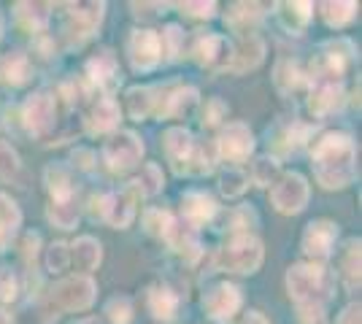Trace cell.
Listing matches in <instances>:
<instances>
[{
    "label": "cell",
    "mask_w": 362,
    "mask_h": 324,
    "mask_svg": "<svg viewBox=\"0 0 362 324\" xmlns=\"http://www.w3.org/2000/svg\"><path fill=\"white\" fill-rule=\"evenodd\" d=\"M149 308L157 319L170 322L176 316V308H179V297L170 292L168 287H154L149 292Z\"/></svg>",
    "instance_id": "26"
},
{
    "label": "cell",
    "mask_w": 362,
    "mask_h": 324,
    "mask_svg": "<svg viewBox=\"0 0 362 324\" xmlns=\"http://www.w3.org/2000/svg\"><path fill=\"white\" fill-rule=\"evenodd\" d=\"M30 78V60L22 52H8L0 57V81L11 84V87H22Z\"/></svg>",
    "instance_id": "16"
},
{
    "label": "cell",
    "mask_w": 362,
    "mask_h": 324,
    "mask_svg": "<svg viewBox=\"0 0 362 324\" xmlns=\"http://www.w3.org/2000/svg\"><path fill=\"white\" fill-rule=\"evenodd\" d=\"M195 106H197L195 90H192V87H176V90L165 97V106L160 108V114H165L170 119H181V116L192 114Z\"/></svg>",
    "instance_id": "22"
},
{
    "label": "cell",
    "mask_w": 362,
    "mask_h": 324,
    "mask_svg": "<svg viewBox=\"0 0 362 324\" xmlns=\"http://www.w3.org/2000/svg\"><path fill=\"white\" fill-rule=\"evenodd\" d=\"M241 303H243L241 289L233 287V284H219V287L209 289L206 297H203V308H206V313L219 324L230 322V319L235 316V311L241 308Z\"/></svg>",
    "instance_id": "7"
},
{
    "label": "cell",
    "mask_w": 362,
    "mask_h": 324,
    "mask_svg": "<svg viewBox=\"0 0 362 324\" xmlns=\"http://www.w3.org/2000/svg\"><path fill=\"white\" fill-rule=\"evenodd\" d=\"M354 11H357V3H322V16L330 28H344L354 19Z\"/></svg>",
    "instance_id": "31"
},
{
    "label": "cell",
    "mask_w": 362,
    "mask_h": 324,
    "mask_svg": "<svg viewBox=\"0 0 362 324\" xmlns=\"http://www.w3.org/2000/svg\"><path fill=\"white\" fill-rule=\"evenodd\" d=\"M144 224H146V230H149L151 235L168 238L170 230H173V216L168 214V211H163V208H151V211H146V216H144Z\"/></svg>",
    "instance_id": "34"
},
{
    "label": "cell",
    "mask_w": 362,
    "mask_h": 324,
    "mask_svg": "<svg viewBox=\"0 0 362 324\" xmlns=\"http://www.w3.org/2000/svg\"><path fill=\"white\" fill-rule=\"evenodd\" d=\"M257 16H259V6H255V3H238V6H233V11L227 14V19H230L233 28H241V22H255Z\"/></svg>",
    "instance_id": "41"
},
{
    "label": "cell",
    "mask_w": 362,
    "mask_h": 324,
    "mask_svg": "<svg viewBox=\"0 0 362 324\" xmlns=\"http://www.w3.org/2000/svg\"><path fill=\"white\" fill-rule=\"evenodd\" d=\"M136 189L133 184L127 186L124 192H117V195H106L103 198V219H106L111 227H127L133 222V214H136Z\"/></svg>",
    "instance_id": "14"
},
{
    "label": "cell",
    "mask_w": 362,
    "mask_h": 324,
    "mask_svg": "<svg viewBox=\"0 0 362 324\" xmlns=\"http://www.w3.org/2000/svg\"><path fill=\"white\" fill-rule=\"evenodd\" d=\"M16 297V278L8 268H0V303H11Z\"/></svg>",
    "instance_id": "42"
},
{
    "label": "cell",
    "mask_w": 362,
    "mask_h": 324,
    "mask_svg": "<svg viewBox=\"0 0 362 324\" xmlns=\"http://www.w3.org/2000/svg\"><path fill=\"white\" fill-rule=\"evenodd\" d=\"M246 186H249V176L241 173V170H227V173H222L219 189H222V195H227V198H238V195H243Z\"/></svg>",
    "instance_id": "36"
},
{
    "label": "cell",
    "mask_w": 362,
    "mask_h": 324,
    "mask_svg": "<svg viewBox=\"0 0 362 324\" xmlns=\"http://www.w3.org/2000/svg\"><path fill=\"white\" fill-rule=\"evenodd\" d=\"M241 324H268V322H265V316H262L259 311H249V313L243 316Z\"/></svg>",
    "instance_id": "48"
},
{
    "label": "cell",
    "mask_w": 362,
    "mask_h": 324,
    "mask_svg": "<svg viewBox=\"0 0 362 324\" xmlns=\"http://www.w3.org/2000/svg\"><path fill=\"white\" fill-rule=\"evenodd\" d=\"M298 311H300L303 324H325L322 303H298Z\"/></svg>",
    "instance_id": "43"
},
{
    "label": "cell",
    "mask_w": 362,
    "mask_h": 324,
    "mask_svg": "<svg viewBox=\"0 0 362 324\" xmlns=\"http://www.w3.org/2000/svg\"><path fill=\"white\" fill-rule=\"evenodd\" d=\"M16 16L28 30H38L44 28L49 19V6L46 3H19L16 6Z\"/></svg>",
    "instance_id": "30"
},
{
    "label": "cell",
    "mask_w": 362,
    "mask_h": 324,
    "mask_svg": "<svg viewBox=\"0 0 362 324\" xmlns=\"http://www.w3.org/2000/svg\"><path fill=\"white\" fill-rule=\"evenodd\" d=\"M163 57V41L154 30H136L130 38V62L138 71H149Z\"/></svg>",
    "instance_id": "11"
},
{
    "label": "cell",
    "mask_w": 362,
    "mask_h": 324,
    "mask_svg": "<svg viewBox=\"0 0 362 324\" xmlns=\"http://www.w3.org/2000/svg\"><path fill=\"white\" fill-rule=\"evenodd\" d=\"M287 289L298 303H322L330 294V276L319 265H292L287 273Z\"/></svg>",
    "instance_id": "4"
},
{
    "label": "cell",
    "mask_w": 362,
    "mask_h": 324,
    "mask_svg": "<svg viewBox=\"0 0 362 324\" xmlns=\"http://www.w3.org/2000/svg\"><path fill=\"white\" fill-rule=\"evenodd\" d=\"M233 54H235V49H233V44L227 41L225 35H200L197 38L195 57L206 68H216V71L230 68L233 65Z\"/></svg>",
    "instance_id": "9"
},
{
    "label": "cell",
    "mask_w": 362,
    "mask_h": 324,
    "mask_svg": "<svg viewBox=\"0 0 362 324\" xmlns=\"http://www.w3.org/2000/svg\"><path fill=\"white\" fill-rule=\"evenodd\" d=\"M252 149H255V136H252V130L243 122H230L222 130V136H219V155L225 157V160L241 162V160L252 155Z\"/></svg>",
    "instance_id": "8"
},
{
    "label": "cell",
    "mask_w": 362,
    "mask_h": 324,
    "mask_svg": "<svg viewBox=\"0 0 362 324\" xmlns=\"http://www.w3.org/2000/svg\"><path fill=\"white\" fill-rule=\"evenodd\" d=\"M225 114H227L225 103H222V100H211V103H209V114H206V122L216 124L219 119H222V116H225Z\"/></svg>",
    "instance_id": "45"
},
{
    "label": "cell",
    "mask_w": 362,
    "mask_h": 324,
    "mask_svg": "<svg viewBox=\"0 0 362 324\" xmlns=\"http://www.w3.org/2000/svg\"><path fill=\"white\" fill-rule=\"evenodd\" d=\"M341 270H344L349 287H360V241H349Z\"/></svg>",
    "instance_id": "32"
},
{
    "label": "cell",
    "mask_w": 362,
    "mask_h": 324,
    "mask_svg": "<svg viewBox=\"0 0 362 324\" xmlns=\"http://www.w3.org/2000/svg\"><path fill=\"white\" fill-rule=\"evenodd\" d=\"M0 324H14V319H11V313H6V311H0Z\"/></svg>",
    "instance_id": "49"
},
{
    "label": "cell",
    "mask_w": 362,
    "mask_h": 324,
    "mask_svg": "<svg viewBox=\"0 0 362 324\" xmlns=\"http://www.w3.org/2000/svg\"><path fill=\"white\" fill-rule=\"evenodd\" d=\"M151 108H154V97H151V90L146 87H133V90H127V111H130V116L133 119H146L151 114Z\"/></svg>",
    "instance_id": "29"
},
{
    "label": "cell",
    "mask_w": 362,
    "mask_h": 324,
    "mask_svg": "<svg viewBox=\"0 0 362 324\" xmlns=\"http://www.w3.org/2000/svg\"><path fill=\"white\" fill-rule=\"evenodd\" d=\"M338 324H360V303H351L338 316Z\"/></svg>",
    "instance_id": "46"
},
{
    "label": "cell",
    "mask_w": 362,
    "mask_h": 324,
    "mask_svg": "<svg viewBox=\"0 0 362 324\" xmlns=\"http://www.w3.org/2000/svg\"><path fill=\"white\" fill-rule=\"evenodd\" d=\"M95 292H98V287H95V281H92L90 276L65 278V281H60V284L49 292L46 303L41 306V319H44V322H52V319L60 316V311L90 308L92 300H95Z\"/></svg>",
    "instance_id": "2"
},
{
    "label": "cell",
    "mask_w": 362,
    "mask_h": 324,
    "mask_svg": "<svg viewBox=\"0 0 362 324\" xmlns=\"http://www.w3.org/2000/svg\"><path fill=\"white\" fill-rule=\"evenodd\" d=\"M163 149H165L168 160L173 162V170H176V173H184L187 160H189V155H192L195 143H192V136H189L187 130L170 127L165 136H163Z\"/></svg>",
    "instance_id": "15"
},
{
    "label": "cell",
    "mask_w": 362,
    "mask_h": 324,
    "mask_svg": "<svg viewBox=\"0 0 362 324\" xmlns=\"http://www.w3.org/2000/svg\"><path fill=\"white\" fill-rule=\"evenodd\" d=\"M276 176H279V162H276V160L262 157V160H257L255 162V170H252L255 184L268 186V184H273V179H276Z\"/></svg>",
    "instance_id": "38"
},
{
    "label": "cell",
    "mask_w": 362,
    "mask_h": 324,
    "mask_svg": "<svg viewBox=\"0 0 362 324\" xmlns=\"http://www.w3.org/2000/svg\"><path fill=\"white\" fill-rule=\"evenodd\" d=\"M16 170H19V155L11 149V143L0 140V176L8 179V176H14Z\"/></svg>",
    "instance_id": "40"
},
{
    "label": "cell",
    "mask_w": 362,
    "mask_h": 324,
    "mask_svg": "<svg viewBox=\"0 0 362 324\" xmlns=\"http://www.w3.org/2000/svg\"><path fill=\"white\" fill-rule=\"evenodd\" d=\"M87 71H90L92 81H98V84L106 87V90H111V87L117 84V60H114V54H111L108 49L87 62Z\"/></svg>",
    "instance_id": "24"
},
{
    "label": "cell",
    "mask_w": 362,
    "mask_h": 324,
    "mask_svg": "<svg viewBox=\"0 0 362 324\" xmlns=\"http://www.w3.org/2000/svg\"><path fill=\"white\" fill-rule=\"evenodd\" d=\"M117 122H119V106L111 97H103L92 106L90 116H87V130L90 133H106Z\"/></svg>",
    "instance_id": "19"
},
{
    "label": "cell",
    "mask_w": 362,
    "mask_h": 324,
    "mask_svg": "<svg viewBox=\"0 0 362 324\" xmlns=\"http://www.w3.org/2000/svg\"><path fill=\"white\" fill-rule=\"evenodd\" d=\"M68 263H71V248L65 244H52L49 251H46V268L52 273H60V270L68 268Z\"/></svg>",
    "instance_id": "39"
},
{
    "label": "cell",
    "mask_w": 362,
    "mask_h": 324,
    "mask_svg": "<svg viewBox=\"0 0 362 324\" xmlns=\"http://www.w3.org/2000/svg\"><path fill=\"white\" fill-rule=\"evenodd\" d=\"M311 160H314V176L325 189H341L354 179L357 149L354 140L344 133H327L322 140H317Z\"/></svg>",
    "instance_id": "1"
},
{
    "label": "cell",
    "mask_w": 362,
    "mask_h": 324,
    "mask_svg": "<svg viewBox=\"0 0 362 324\" xmlns=\"http://www.w3.org/2000/svg\"><path fill=\"white\" fill-rule=\"evenodd\" d=\"M22 119H25V127H28L30 133H35V136L46 133V130L54 124V97L49 92L33 95L30 100L25 103Z\"/></svg>",
    "instance_id": "13"
},
{
    "label": "cell",
    "mask_w": 362,
    "mask_h": 324,
    "mask_svg": "<svg viewBox=\"0 0 362 324\" xmlns=\"http://www.w3.org/2000/svg\"><path fill=\"white\" fill-rule=\"evenodd\" d=\"M78 324H95V322H92V319H87V322H78Z\"/></svg>",
    "instance_id": "50"
},
{
    "label": "cell",
    "mask_w": 362,
    "mask_h": 324,
    "mask_svg": "<svg viewBox=\"0 0 362 324\" xmlns=\"http://www.w3.org/2000/svg\"><path fill=\"white\" fill-rule=\"evenodd\" d=\"M46 179V186H49V192H52V203H68L74 200V192L76 186L71 181V173L68 168H62V165H49L44 173Z\"/></svg>",
    "instance_id": "18"
},
{
    "label": "cell",
    "mask_w": 362,
    "mask_h": 324,
    "mask_svg": "<svg viewBox=\"0 0 362 324\" xmlns=\"http://www.w3.org/2000/svg\"><path fill=\"white\" fill-rule=\"evenodd\" d=\"M165 38H168V44H170V57H176V52H179V41H181V30L173 25V28H168L165 30Z\"/></svg>",
    "instance_id": "47"
},
{
    "label": "cell",
    "mask_w": 362,
    "mask_h": 324,
    "mask_svg": "<svg viewBox=\"0 0 362 324\" xmlns=\"http://www.w3.org/2000/svg\"><path fill=\"white\" fill-rule=\"evenodd\" d=\"M214 265L219 270H227V273H255L257 268L262 265V244L257 241L255 235L241 232L225 248H219Z\"/></svg>",
    "instance_id": "3"
},
{
    "label": "cell",
    "mask_w": 362,
    "mask_h": 324,
    "mask_svg": "<svg viewBox=\"0 0 362 324\" xmlns=\"http://www.w3.org/2000/svg\"><path fill=\"white\" fill-rule=\"evenodd\" d=\"M281 11V22H284V28L289 30H303L305 25H308V19H311V3H281L279 6Z\"/></svg>",
    "instance_id": "27"
},
{
    "label": "cell",
    "mask_w": 362,
    "mask_h": 324,
    "mask_svg": "<svg viewBox=\"0 0 362 324\" xmlns=\"http://www.w3.org/2000/svg\"><path fill=\"white\" fill-rule=\"evenodd\" d=\"M106 313L108 319H111V324H127L133 319V303H130V297H124V294L111 297L106 306Z\"/></svg>",
    "instance_id": "37"
},
{
    "label": "cell",
    "mask_w": 362,
    "mask_h": 324,
    "mask_svg": "<svg viewBox=\"0 0 362 324\" xmlns=\"http://www.w3.org/2000/svg\"><path fill=\"white\" fill-rule=\"evenodd\" d=\"M133 189H136L138 195H154V192H160L163 189V170L157 168L154 162H149L146 168L141 170V179L133 181Z\"/></svg>",
    "instance_id": "33"
},
{
    "label": "cell",
    "mask_w": 362,
    "mask_h": 324,
    "mask_svg": "<svg viewBox=\"0 0 362 324\" xmlns=\"http://www.w3.org/2000/svg\"><path fill=\"white\" fill-rule=\"evenodd\" d=\"M341 97H344L341 84H335V81H322L317 90L311 92L308 108H311L314 116H325V114H330L332 108L341 106Z\"/></svg>",
    "instance_id": "17"
},
{
    "label": "cell",
    "mask_w": 362,
    "mask_h": 324,
    "mask_svg": "<svg viewBox=\"0 0 362 324\" xmlns=\"http://www.w3.org/2000/svg\"><path fill=\"white\" fill-rule=\"evenodd\" d=\"M271 200L276 205V211H281V214H298V211H303L305 203H308V184H305V179L298 176V173L281 176L273 184Z\"/></svg>",
    "instance_id": "6"
},
{
    "label": "cell",
    "mask_w": 362,
    "mask_h": 324,
    "mask_svg": "<svg viewBox=\"0 0 362 324\" xmlns=\"http://www.w3.org/2000/svg\"><path fill=\"white\" fill-rule=\"evenodd\" d=\"M19 222H22L19 208L6 195H0V251H6L8 244L14 241V232L19 227Z\"/></svg>",
    "instance_id": "25"
},
{
    "label": "cell",
    "mask_w": 362,
    "mask_h": 324,
    "mask_svg": "<svg viewBox=\"0 0 362 324\" xmlns=\"http://www.w3.org/2000/svg\"><path fill=\"white\" fill-rule=\"evenodd\" d=\"M71 248H74V251H71V260L76 263V268H78V270L90 273V270H95V268L100 265L103 248H100V244H98L95 238H78Z\"/></svg>",
    "instance_id": "23"
},
{
    "label": "cell",
    "mask_w": 362,
    "mask_h": 324,
    "mask_svg": "<svg viewBox=\"0 0 362 324\" xmlns=\"http://www.w3.org/2000/svg\"><path fill=\"white\" fill-rule=\"evenodd\" d=\"M181 8L192 16H214V11H216L214 3H184Z\"/></svg>",
    "instance_id": "44"
},
{
    "label": "cell",
    "mask_w": 362,
    "mask_h": 324,
    "mask_svg": "<svg viewBox=\"0 0 362 324\" xmlns=\"http://www.w3.org/2000/svg\"><path fill=\"white\" fill-rule=\"evenodd\" d=\"M103 3H78V6H68V35L81 41L98 30L100 19H103Z\"/></svg>",
    "instance_id": "12"
},
{
    "label": "cell",
    "mask_w": 362,
    "mask_h": 324,
    "mask_svg": "<svg viewBox=\"0 0 362 324\" xmlns=\"http://www.w3.org/2000/svg\"><path fill=\"white\" fill-rule=\"evenodd\" d=\"M338 238V227L332 222H311L303 232V251L311 260H327Z\"/></svg>",
    "instance_id": "10"
},
{
    "label": "cell",
    "mask_w": 362,
    "mask_h": 324,
    "mask_svg": "<svg viewBox=\"0 0 362 324\" xmlns=\"http://www.w3.org/2000/svg\"><path fill=\"white\" fill-rule=\"evenodd\" d=\"M262 57H265V44L257 38V35H249V38H243L241 49L233 54V71L235 73H243V71H252V68H257L259 62H262Z\"/></svg>",
    "instance_id": "20"
},
{
    "label": "cell",
    "mask_w": 362,
    "mask_h": 324,
    "mask_svg": "<svg viewBox=\"0 0 362 324\" xmlns=\"http://www.w3.org/2000/svg\"><path fill=\"white\" fill-rule=\"evenodd\" d=\"M303 84H305V76L300 73L298 62H292V60L279 62V68H276V87H279L281 92H295Z\"/></svg>",
    "instance_id": "28"
},
{
    "label": "cell",
    "mask_w": 362,
    "mask_h": 324,
    "mask_svg": "<svg viewBox=\"0 0 362 324\" xmlns=\"http://www.w3.org/2000/svg\"><path fill=\"white\" fill-rule=\"evenodd\" d=\"M144 155V143L138 140L136 133H119L103 146V160L114 173H127L138 165Z\"/></svg>",
    "instance_id": "5"
},
{
    "label": "cell",
    "mask_w": 362,
    "mask_h": 324,
    "mask_svg": "<svg viewBox=\"0 0 362 324\" xmlns=\"http://www.w3.org/2000/svg\"><path fill=\"white\" fill-rule=\"evenodd\" d=\"M49 219L60 227V230H71L76 222H78V211H76L74 200L68 203H52L49 205Z\"/></svg>",
    "instance_id": "35"
},
{
    "label": "cell",
    "mask_w": 362,
    "mask_h": 324,
    "mask_svg": "<svg viewBox=\"0 0 362 324\" xmlns=\"http://www.w3.org/2000/svg\"><path fill=\"white\" fill-rule=\"evenodd\" d=\"M181 211L187 216V222L203 224V222H209V219L216 214V203H214L209 195H203V192H189V195H184Z\"/></svg>",
    "instance_id": "21"
}]
</instances>
